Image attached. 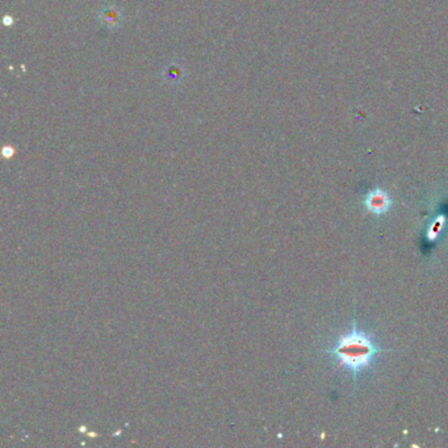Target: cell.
<instances>
[{
	"mask_svg": "<svg viewBox=\"0 0 448 448\" xmlns=\"http://www.w3.org/2000/svg\"><path fill=\"white\" fill-rule=\"evenodd\" d=\"M386 348L377 345L375 335L352 322L347 331L341 334L326 354L333 356L339 367L345 369L356 384L358 377L367 369L372 368L377 356L385 352Z\"/></svg>",
	"mask_w": 448,
	"mask_h": 448,
	"instance_id": "1",
	"label": "cell"
},
{
	"mask_svg": "<svg viewBox=\"0 0 448 448\" xmlns=\"http://www.w3.org/2000/svg\"><path fill=\"white\" fill-rule=\"evenodd\" d=\"M169 80H178L179 75H180V70L178 71V67H173L172 70H169Z\"/></svg>",
	"mask_w": 448,
	"mask_h": 448,
	"instance_id": "4",
	"label": "cell"
},
{
	"mask_svg": "<svg viewBox=\"0 0 448 448\" xmlns=\"http://www.w3.org/2000/svg\"><path fill=\"white\" fill-rule=\"evenodd\" d=\"M364 205H365V208L369 213L375 214V216H382L391 209L392 200L386 192H384L380 188H376L365 196Z\"/></svg>",
	"mask_w": 448,
	"mask_h": 448,
	"instance_id": "2",
	"label": "cell"
},
{
	"mask_svg": "<svg viewBox=\"0 0 448 448\" xmlns=\"http://www.w3.org/2000/svg\"><path fill=\"white\" fill-rule=\"evenodd\" d=\"M120 12L116 8H113V7L107 8L104 12H102V22H104L107 27H116L120 22Z\"/></svg>",
	"mask_w": 448,
	"mask_h": 448,
	"instance_id": "3",
	"label": "cell"
}]
</instances>
